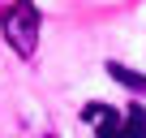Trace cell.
<instances>
[{"instance_id":"3","label":"cell","mask_w":146,"mask_h":138,"mask_svg":"<svg viewBox=\"0 0 146 138\" xmlns=\"http://www.w3.org/2000/svg\"><path fill=\"white\" fill-rule=\"evenodd\" d=\"M120 125H125V121H120V112H116V108H103V117H99V138H116V134H120Z\"/></svg>"},{"instance_id":"4","label":"cell","mask_w":146,"mask_h":138,"mask_svg":"<svg viewBox=\"0 0 146 138\" xmlns=\"http://www.w3.org/2000/svg\"><path fill=\"white\" fill-rule=\"evenodd\" d=\"M129 125H146V108H129Z\"/></svg>"},{"instance_id":"1","label":"cell","mask_w":146,"mask_h":138,"mask_svg":"<svg viewBox=\"0 0 146 138\" xmlns=\"http://www.w3.org/2000/svg\"><path fill=\"white\" fill-rule=\"evenodd\" d=\"M5 39L22 56L35 52V39H39V9H35V0H17V5L5 13Z\"/></svg>"},{"instance_id":"2","label":"cell","mask_w":146,"mask_h":138,"mask_svg":"<svg viewBox=\"0 0 146 138\" xmlns=\"http://www.w3.org/2000/svg\"><path fill=\"white\" fill-rule=\"evenodd\" d=\"M108 74H112L116 82L133 86V91H146V78H142V74H133V69H125V65H108Z\"/></svg>"}]
</instances>
